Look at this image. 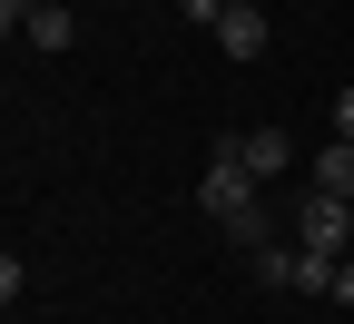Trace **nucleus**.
<instances>
[{
    "mask_svg": "<svg viewBox=\"0 0 354 324\" xmlns=\"http://www.w3.org/2000/svg\"><path fill=\"white\" fill-rule=\"evenodd\" d=\"M197 207L227 226V246H276L266 236V187H256V167H246V137H216L207 148V177H197Z\"/></svg>",
    "mask_w": 354,
    "mask_h": 324,
    "instance_id": "nucleus-1",
    "label": "nucleus"
},
{
    "mask_svg": "<svg viewBox=\"0 0 354 324\" xmlns=\"http://www.w3.org/2000/svg\"><path fill=\"white\" fill-rule=\"evenodd\" d=\"M295 236H305V256H354V197L305 187L295 197Z\"/></svg>",
    "mask_w": 354,
    "mask_h": 324,
    "instance_id": "nucleus-2",
    "label": "nucleus"
},
{
    "mask_svg": "<svg viewBox=\"0 0 354 324\" xmlns=\"http://www.w3.org/2000/svg\"><path fill=\"white\" fill-rule=\"evenodd\" d=\"M0 30L30 39V50H69V39H79V20L59 10V0H0Z\"/></svg>",
    "mask_w": 354,
    "mask_h": 324,
    "instance_id": "nucleus-3",
    "label": "nucleus"
},
{
    "mask_svg": "<svg viewBox=\"0 0 354 324\" xmlns=\"http://www.w3.org/2000/svg\"><path fill=\"white\" fill-rule=\"evenodd\" d=\"M216 50H227V59H256L266 50V10H227V20H216Z\"/></svg>",
    "mask_w": 354,
    "mask_h": 324,
    "instance_id": "nucleus-4",
    "label": "nucleus"
},
{
    "mask_svg": "<svg viewBox=\"0 0 354 324\" xmlns=\"http://www.w3.org/2000/svg\"><path fill=\"white\" fill-rule=\"evenodd\" d=\"M315 187H325V197H354V137H325V158H315Z\"/></svg>",
    "mask_w": 354,
    "mask_h": 324,
    "instance_id": "nucleus-5",
    "label": "nucleus"
},
{
    "mask_svg": "<svg viewBox=\"0 0 354 324\" xmlns=\"http://www.w3.org/2000/svg\"><path fill=\"white\" fill-rule=\"evenodd\" d=\"M286 158H295V148H286V128H256V137H246V167H256V187H266V177H276Z\"/></svg>",
    "mask_w": 354,
    "mask_h": 324,
    "instance_id": "nucleus-6",
    "label": "nucleus"
},
{
    "mask_svg": "<svg viewBox=\"0 0 354 324\" xmlns=\"http://www.w3.org/2000/svg\"><path fill=\"white\" fill-rule=\"evenodd\" d=\"M295 256H305V246H256V285H286V295H295Z\"/></svg>",
    "mask_w": 354,
    "mask_h": 324,
    "instance_id": "nucleus-7",
    "label": "nucleus"
},
{
    "mask_svg": "<svg viewBox=\"0 0 354 324\" xmlns=\"http://www.w3.org/2000/svg\"><path fill=\"white\" fill-rule=\"evenodd\" d=\"M335 265L344 256H295V295H335Z\"/></svg>",
    "mask_w": 354,
    "mask_h": 324,
    "instance_id": "nucleus-8",
    "label": "nucleus"
},
{
    "mask_svg": "<svg viewBox=\"0 0 354 324\" xmlns=\"http://www.w3.org/2000/svg\"><path fill=\"white\" fill-rule=\"evenodd\" d=\"M177 20H207V30H216V20H227V0H177Z\"/></svg>",
    "mask_w": 354,
    "mask_h": 324,
    "instance_id": "nucleus-9",
    "label": "nucleus"
},
{
    "mask_svg": "<svg viewBox=\"0 0 354 324\" xmlns=\"http://www.w3.org/2000/svg\"><path fill=\"white\" fill-rule=\"evenodd\" d=\"M335 137H354V88H335Z\"/></svg>",
    "mask_w": 354,
    "mask_h": 324,
    "instance_id": "nucleus-10",
    "label": "nucleus"
},
{
    "mask_svg": "<svg viewBox=\"0 0 354 324\" xmlns=\"http://www.w3.org/2000/svg\"><path fill=\"white\" fill-rule=\"evenodd\" d=\"M335 305H354V256H344V265H335Z\"/></svg>",
    "mask_w": 354,
    "mask_h": 324,
    "instance_id": "nucleus-11",
    "label": "nucleus"
},
{
    "mask_svg": "<svg viewBox=\"0 0 354 324\" xmlns=\"http://www.w3.org/2000/svg\"><path fill=\"white\" fill-rule=\"evenodd\" d=\"M227 10H256V0H227Z\"/></svg>",
    "mask_w": 354,
    "mask_h": 324,
    "instance_id": "nucleus-12",
    "label": "nucleus"
}]
</instances>
